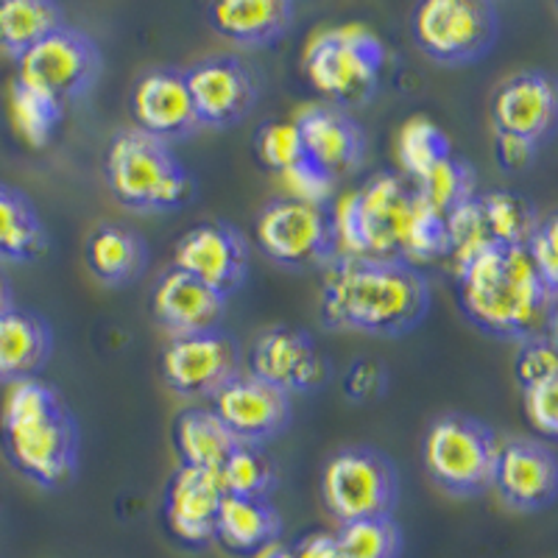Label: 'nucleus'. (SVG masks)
Returning <instances> with one entry per match:
<instances>
[{
	"label": "nucleus",
	"mask_w": 558,
	"mask_h": 558,
	"mask_svg": "<svg viewBox=\"0 0 558 558\" xmlns=\"http://www.w3.org/2000/svg\"><path fill=\"white\" fill-rule=\"evenodd\" d=\"M341 254L418 266L445 257L447 218L418 196L402 171H383L349 193L332 209Z\"/></svg>",
	"instance_id": "f257e3e1"
},
{
	"label": "nucleus",
	"mask_w": 558,
	"mask_h": 558,
	"mask_svg": "<svg viewBox=\"0 0 558 558\" xmlns=\"http://www.w3.org/2000/svg\"><path fill=\"white\" fill-rule=\"evenodd\" d=\"M430 305V282L411 263L338 254L324 268L318 307L330 330L402 338L425 322Z\"/></svg>",
	"instance_id": "f03ea898"
},
{
	"label": "nucleus",
	"mask_w": 558,
	"mask_h": 558,
	"mask_svg": "<svg viewBox=\"0 0 558 558\" xmlns=\"http://www.w3.org/2000/svg\"><path fill=\"white\" fill-rule=\"evenodd\" d=\"M458 305L477 330L502 341L556 336V291L525 246H492L456 266Z\"/></svg>",
	"instance_id": "7ed1b4c3"
},
{
	"label": "nucleus",
	"mask_w": 558,
	"mask_h": 558,
	"mask_svg": "<svg viewBox=\"0 0 558 558\" xmlns=\"http://www.w3.org/2000/svg\"><path fill=\"white\" fill-rule=\"evenodd\" d=\"M0 441L14 470L37 486L59 488L76 477L78 422L62 393L39 377L9 386L0 405Z\"/></svg>",
	"instance_id": "20e7f679"
},
{
	"label": "nucleus",
	"mask_w": 558,
	"mask_h": 558,
	"mask_svg": "<svg viewBox=\"0 0 558 558\" xmlns=\"http://www.w3.org/2000/svg\"><path fill=\"white\" fill-rule=\"evenodd\" d=\"M109 191L134 213H171L193 198V179L173 148L140 129H121L104 154Z\"/></svg>",
	"instance_id": "39448f33"
},
{
	"label": "nucleus",
	"mask_w": 558,
	"mask_h": 558,
	"mask_svg": "<svg viewBox=\"0 0 558 558\" xmlns=\"http://www.w3.org/2000/svg\"><path fill=\"white\" fill-rule=\"evenodd\" d=\"M386 68V45L361 23L327 28L311 39L305 73L327 104L352 109L366 104L380 87Z\"/></svg>",
	"instance_id": "423d86ee"
},
{
	"label": "nucleus",
	"mask_w": 558,
	"mask_h": 558,
	"mask_svg": "<svg viewBox=\"0 0 558 558\" xmlns=\"http://www.w3.org/2000/svg\"><path fill=\"white\" fill-rule=\"evenodd\" d=\"M497 433L470 413H441L422 441L425 470L452 497H481L492 488Z\"/></svg>",
	"instance_id": "0eeeda50"
},
{
	"label": "nucleus",
	"mask_w": 558,
	"mask_h": 558,
	"mask_svg": "<svg viewBox=\"0 0 558 558\" xmlns=\"http://www.w3.org/2000/svg\"><path fill=\"white\" fill-rule=\"evenodd\" d=\"M322 500L338 525L372 517H393L400 500L397 463L377 447H341L324 463Z\"/></svg>",
	"instance_id": "6e6552de"
},
{
	"label": "nucleus",
	"mask_w": 558,
	"mask_h": 558,
	"mask_svg": "<svg viewBox=\"0 0 558 558\" xmlns=\"http://www.w3.org/2000/svg\"><path fill=\"white\" fill-rule=\"evenodd\" d=\"M254 238L268 260L291 271L327 268L341 254L330 204H311L293 196L274 198L260 209Z\"/></svg>",
	"instance_id": "1a4fd4ad"
},
{
	"label": "nucleus",
	"mask_w": 558,
	"mask_h": 558,
	"mask_svg": "<svg viewBox=\"0 0 558 558\" xmlns=\"http://www.w3.org/2000/svg\"><path fill=\"white\" fill-rule=\"evenodd\" d=\"M411 34L433 62H481L500 39V9L488 0H425L413 9Z\"/></svg>",
	"instance_id": "9d476101"
},
{
	"label": "nucleus",
	"mask_w": 558,
	"mask_h": 558,
	"mask_svg": "<svg viewBox=\"0 0 558 558\" xmlns=\"http://www.w3.org/2000/svg\"><path fill=\"white\" fill-rule=\"evenodd\" d=\"M104 70L101 48L82 28L59 26L17 59V78L59 104L76 101L96 87Z\"/></svg>",
	"instance_id": "9b49d317"
},
{
	"label": "nucleus",
	"mask_w": 558,
	"mask_h": 558,
	"mask_svg": "<svg viewBox=\"0 0 558 558\" xmlns=\"http://www.w3.org/2000/svg\"><path fill=\"white\" fill-rule=\"evenodd\" d=\"M539 209L514 191L475 193L447 216L450 257L456 266L492 246H525L539 223Z\"/></svg>",
	"instance_id": "f8f14e48"
},
{
	"label": "nucleus",
	"mask_w": 558,
	"mask_h": 558,
	"mask_svg": "<svg viewBox=\"0 0 558 558\" xmlns=\"http://www.w3.org/2000/svg\"><path fill=\"white\" fill-rule=\"evenodd\" d=\"M162 380L179 397L209 400L243 368L241 347L223 330L177 336L162 349Z\"/></svg>",
	"instance_id": "ddd939ff"
},
{
	"label": "nucleus",
	"mask_w": 558,
	"mask_h": 558,
	"mask_svg": "<svg viewBox=\"0 0 558 558\" xmlns=\"http://www.w3.org/2000/svg\"><path fill=\"white\" fill-rule=\"evenodd\" d=\"M184 82L202 126H235L260 98V78L252 64L235 53L198 59L191 68H184Z\"/></svg>",
	"instance_id": "4468645a"
},
{
	"label": "nucleus",
	"mask_w": 558,
	"mask_h": 558,
	"mask_svg": "<svg viewBox=\"0 0 558 558\" xmlns=\"http://www.w3.org/2000/svg\"><path fill=\"white\" fill-rule=\"evenodd\" d=\"M209 408L235 436L238 445L266 447L291 425L293 416L291 393L254 377L246 366L209 397Z\"/></svg>",
	"instance_id": "2eb2a0df"
},
{
	"label": "nucleus",
	"mask_w": 558,
	"mask_h": 558,
	"mask_svg": "<svg viewBox=\"0 0 558 558\" xmlns=\"http://www.w3.org/2000/svg\"><path fill=\"white\" fill-rule=\"evenodd\" d=\"M248 372L286 393L316 391L327 383L330 366L316 338L302 327L277 324L257 336L248 352Z\"/></svg>",
	"instance_id": "dca6fc26"
},
{
	"label": "nucleus",
	"mask_w": 558,
	"mask_h": 558,
	"mask_svg": "<svg viewBox=\"0 0 558 558\" xmlns=\"http://www.w3.org/2000/svg\"><path fill=\"white\" fill-rule=\"evenodd\" d=\"M173 268L202 279L204 286L229 299L248 277V243L232 223L204 221L177 241Z\"/></svg>",
	"instance_id": "f3484780"
},
{
	"label": "nucleus",
	"mask_w": 558,
	"mask_h": 558,
	"mask_svg": "<svg viewBox=\"0 0 558 558\" xmlns=\"http://www.w3.org/2000/svg\"><path fill=\"white\" fill-rule=\"evenodd\" d=\"M500 500L522 514H536L556 502L558 458L553 447L539 438H508L497 447L495 477Z\"/></svg>",
	"instance_id": "a211bd4d"
},
{
	"label": "nucleus",
	"mask_w": 558,
	"mask_h": 558,
	"mask_svg": "<svg viewBox=\"0 0 558 558\" xmlns=\"http://www.w3.org/2000/svg\"><path fill=\"white\" fill-rule=\"evenodd\" d=\"M299 146L307 162L330 179H341L357 171L366 159V129L349 109L332 104H313L293 118Z\"/></svg>",
	"instance_id": "6ab92c4d"
},
{
	"label": "nucleus",
	"mask_w": 558,
	"mask_h": 558,
	"mask_svg": "<svg viewBox=\"0 0 558 558\" xmlns=\"http://www.w3.org/2000/svg\"><path fill=\"white\" fill-rule=\"evenodd\" d=\"M134 129L162 140L168 146L196 134L198 123L184 70L151 68L137 78L132 89Z\"/></svg>",
	"instance_id": "aec40b11"
},
{
	"label": "nucleus",
	"mask_w": 558,
	"mask_h": 558,
	"mask_svg": "<svg viewBox=\"0 0 558 558\" xmlns=\"http://www.w3.org/2000/svg\"><path fill=\"white\" fill-rule=\"evenodd\" d=\"M558 93L545 70H522L497 87L492 98V123L497 134L542 146L556 129Z\"/></svg>",
	"instance_id": "412c9836"
},
{
	"label": "nucleus",
	"mask_w": 558,
	"mask_h": 558,
	"mask_svg": "<svg viewBox=\"0 0 558 558\" xmlns=\"http://www.w3.org/2000/svg\"><path fill=\"white\" fill-rule=\"evenodd\" d=\"M151 313L159 327L171 332V338L196 336V332L221 330L227 296L204 286L202 279L171 266L154 286Z\"/></svg>",
	"instance_id": "4be33fe9"
},
{
	"label": "nucleus",
	"mask_w": 558,
	"mask_h": 558,
	"mask_svg": "<svg viewBox=\"0 0 558 558\" xmlns=\"http://www.w3.org/2000/svg\"><path fill=\"white\" fill-rule=\"evenodd\" d=\"M223 486L218 472L182 466L173 472L166 488V520L179 542L204 547L216 539Z\"/></svg>",
	"instance_id": "5701e85b"
},
{
	"label": "nucleus",
	"mask_w": 558,
	"mask_h": 558,
	"mask_svg": "<svg viewBox=\"0 0 558 558\" xmlns=\"http://www.w3.org/2000/svg\"><path fill=\"white\" fill-rule=\"evenodd\" d=\"M209 26L246 48H268L293 28V0H216L207 7Z\"/></svg>",
	"instance_id": "b1692460"
},
{
	"label": "nucleus",
	"mask_w": 558,
	"mask_h": 558,
	"mask_svg": "<svg viewBox=\"0 0 558 558\" xmlns=\"http://www.w3.org/2000/svg\"><path fill=\"white\" fill-rule=\"evenodd\" d=\"M53 352V330L43 316L12 307L0 316V383L39 377Z\"/></svg>",
	"instance_id": "393cba45"
},
{
	"label": "nucleus",
	"mask_w": 558,
	"mask_h": 558,
	"mask_svg": "<svg viewBox=\"0 0 558 558\" xmlns=\"http://www.w3.org/2000/svg\"><path fill=\"white\" fill-rule=\"evenodd\" d=\"M282 536V517L271 500L223 495L216 522V542L235 556H260Z\"/></svg>",
	"instance_id": "a878e982"
},
{
	"label": "nucleus",
	"mask_w": 558,
	"mask_h": 558,
	"mask_svg": "<svg viewBox=\"0 0 558 558\" xmlns=\"http://www.w3.org/2000/svg\"><path fill=\"white\" fill-rule=\"evenodd\" d=\"M84 260L104 286H129L146 271L148 246L134 229L101 223L84 243Z\"/></svg>",
	"instance_id": "bb28decb"
},
{
	"label": "nucleus",
	"mask_w": 558,
	"mask_h": 558,
	"mask_svg": "<svg viewBox=\"0 0 558 558\" xmlns=\"http://www.w3.org/2000/svg\"><path fill=\"white\" fill-rule=\"evenodd\" d=\"M173 441L182 466H196V470L218 472L229 452L235 450V436L227 430L221 418L213 413V408H184L173 422Z\"/></svg>",
	"instance_id": "cd10ccee"
},
{
	"label": "nucleus",
	"mask_w": 558,
	"mask_h": 558,
	"mask_svg": "<svg viewBox=\"0 0 558 558\" xmlns=\"http://www.w3.org/2000/svg\"><path fill=\"white\" fill-rule=\"evenodd\" d=\"M48 248V229L23 191L0 182V263H32Z\"/></svg>",
	"instance_id": "c85d7f7f"
},
{
	"label": "nucleus",
	"mask_w": 558,
	"mask_h": 558,
	"mask_svg": "<svg viewBox=\"0 0 558 558\" xmlns=\"http://www.w3.org/2000/svg\"><path fill=\"white\" fill-rule=\"evenodd\" d=\"M64 23L62 7L53 0H0V51L20 59Z\"/></svg>",
	"instance_id": "c756f323"
},
{
	"label": "nucleus",
	"mask_w": 558,
	"mask_h": 558,
	"mask_svg": "<svg viewBox=\"0 0 558 558\" xmlns=\"http://www.w3.org/2000/svg\"><path fill=\"white\" fill-rule=\"evenodd\" d=\"M223 495L271 500L279 486V466L271 452L260 445H238L218 470Z\"/></svg>",
	"instance_id": "7c9ffc66"
},
{
	"label": "nucleus",
	"mask_w": 558,
	"mask_h": 558,
	"mask_svg": "<svg viewBox=\"0 0 558 558\" xmlns=\"http://www.w3.org/2000/svg\"><path fill=\"white\" fill-rule=\"evenodd\" d=\"M416 184L418 196L425 198L436 213L441 216H450L456 213L461 204L470 202L472 196L477 193V179H475V168L461 159L458 154L452 157L441 159L436 168L425 173V177L411 179Z\"/></svg>",
	"instance_id": "2f4dec72"
},
{
	"label": "nucleus",
	"mask_w": 558,
	"mask_h": 558,
	"mask_svg": "<svg viewBox=\"0 0 558 558\" xmlns=\"http://www.w3.org/2000/svg\"><path fill=\"white\" fill-rule=\"evenodd\" d=\"M12 121L28 146L45 148L64 121V104L45 96L32 84L14 78L12 84Z\"/></svg>",
	"instance_id": "473e14b6"
},
{
	"label": "nucleus",
	"mask_w": 558,
	"mask_h": 558,
	"mask_svg": "<svg viewBox=\"0 0 558 558\" xmlns=\"http://www.w3.org/2000/svg\"><path fill=\"white\" fill-rule=\"evenodd\" d=\"M338 547L343 558H402L405 536L393 517H372L338 525Z\"/></svg>",
	"instance_id": "72a5a7b5"
},
{
	"label": "nucleus",
	"mask_w": 558,
	"mask_h": 558,
	"mask_svg": "<svg viewBox=\"0 0 558 558\" xmlns=\"http://www.w3.org/2000/svg\"><path fill=\"white\" fill-rule=\"evenodd\" d=\"M452 157V143L441 129L427 118H413L400 132L402 173L408 179L425 177L441 159Z\"/></svg>",
	"instance_id": "f704fd0d"
},
{
	"label": "nucleus",
	"mask_w": 558,
	"mask_h": 558,
	"mask_svg": "<svg viewBox=\"0 0 558 558\" xmlns=\"http://www.w3.org/2000/svg\"><path fill=\"white\" fill-rule=\"evenodd\" d=\"M254 154L260 159L268 171L286 173L296 166L299 159L305 157L302 146H299V134L293 129V123L274 121L266 126L257 129V137H254Z\"/></svg>",
	"instance_id": "c9c22d12"
},
{
	"label": "nucleus",
	"mask_w": 558,
	"mask_h": 558,
	"mask_svg": "<svg viewBox=\"0 0 558 558\" xmlns=\"http://www.w3.org/2000/svg\"><path fill=\"white\" fill-rule=\"evenodd\" d=\"M514 375L520 388L536 386V383L556 380L558 377V349L556 336H539L520 343L514 361Z\"/></svg>",
	"instance_id": "e433bc0d"
},
{
	"label": "nucleus",
	"mask_w": 558,
	"mask_h": 558,
	"mask_svg": "<svg viewBox=\"0 0 558 558\" xmlns=\"http://www.w3.org/2000/svg\"><path fill=\"white\" fill-rule=\"evenodd\" d=\"M558 218L545 216L539 218L536 229H533L531 241L525 243V252L531 257L533 268L539 271V277L545 279V286L550 291L558 293V238H556Z\"/></svg>",
	"instance_id": "4c0bfd02"
},
{
	"label": "nucleus",
	"mask_w": 558,
	"mask_h": 558,
	"mask_svg": "<svg viewBox=\"0 0 558 558\" xmlns=\"http://www.w3.org/2000/svg\"><path fill=\"white\" fill-rule=\"evenodd\" d=\"M558 377L556 380L536 383V386L522 388V405H525V416L536 433L545 438L558 436Z\"/></svg>",
	"instance_id": "58836bf2"
},
{
	"label": "nucleus",
	"mask_w": 558,
	"mask_h": 558,
	"mask_svg": "<svg viewBox=\"0 0 558 558\" xmlns=\"http://www.w3.org/2000/svg\"><path fill=\"white\" fill-rule=\"evenodd\" d=\"M343 386H347V393L352 400H372L386 388V372L375 361H357L349 368Z\"/></svg>",
	"instance_id": "ea45409f"
},
{
	"label": "nucleus",
	"mask_w": 558,
	"mask_h": 558,
	"mask_svg": "<svg viewBox=\"0 0 558 558\" xmlns=\"http://www.w3.org/2000/svg\"><path fill=\"white\" fill-rule=\"evenodd\" d=\"M495 151L497 162H500L506 171H520V168L531 166L539 146H533L527 140L520 137H508V134H495Z\"/></svg>",
	"instance_id": "a19ab883"
},
{
	"label": "nucleus",
	"mask_w": 558,
	"mask_h": 558,
	"mask_svg": "<svg viewBox=\"0 0 558 558\" xmlns=\"http://www.w3.org/2000/svg\"><path fill=\"white\" fill-rule=\"evenodd\" d=\"M288 547H291L293 558H343L336 533L330 531L305 533V536H299V539Z\"/></svg>",
	"instance_id": "79ce46f5"
},
{
	"label": "nucleus",
	"mask_w": 558,
	"mask_h": 558,
	"mask_svg": "<svg viewBox=\"0 0 558 558\" xmlns=\"http://www.w3.org/2000/svg\"><path fill=\"white\" fill-rule=\"evenodd\" d=\"M14 307V296H12V282H9V277L3 271H0V316L7 311H12Z\"/></svg>",
	"instance_id": "37998d69"
},
{
	"label": "nucleus",
	"mask_w": 558,
	"mask_h": 558,
	"mask_svg": "<svg viewBox=\"0 0 558 558\" xmlns=\"http://www.w3.org/2000/svg\"><path fill=\"white\" fill-rule=\"evenodd\" d=\"M257 558H293V553H291V547L282 545V542H277V545H271L268 550H263Z\"/></svg>",
	"instance_id": "c03bdc74"
}]
</instances>
